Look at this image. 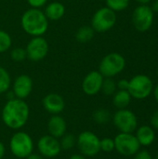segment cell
Here are the masks:
<instances>
[{
  "label": "cell",
  "mask_w": 158,
  "mask_h": 159,
  "mask_svg": "<svg viewBox=\"0 0 158 159\" xmlns=\"http://www.w3.org/2000/svg\"><path fill=\"white\" fill-rule=\"evenodd\" d=\"M129 81L128 79H120L116 83V88L119 90H128V89H129Z\"/></svg>",
  "instance_id": "cell-31"
},
{
  "label": "cell",
  "mask_w": 158,
  "mask_h": 159,
  "mask_svg": "<svg viewBox=\"0 0 158 159\" xmlns=\"http://www.w3.org/2000/svg\"><path fill=\"white\" fill-rule=\"evenodd\" d=\"M157 77H158V70H157Z\"/></svg>",
  "instance_id": "cell-40"
},
{
  "label": "cell",
  "mask_w": 158,
  "mask_h": 159,
  "mask_svg": "<svg viewBox=\"0 0 158 159\" xmlns=\"http://www.w3.org/2000/svg\"><path fill=\"white\" fill-rule=\"evenodd\" d=\"M115 127L125 133H133L138 128L137 116L129 109H118L112 116Z\"/></svg>",
  "instance_id": "cell-9"
},
{
  "label": "cell",
  "mask_w": 158,
  "mask_h": 159,
  "mask_svg": "<svg viewBox=\"0 0 158 159\" xmlns=\"http://www.w3.org/2000/svg\"><path fill=\"white\" fill-rule=\"evenodd\" d=\"M34 148L32 137L24 131H16L9 140V150L17 158L25 159L34 153Z\"/></svg>",
  "instance_id": "cell-3"
},
{
  "label": "cell",
  "mask_w": 158,
  "mask_h": 159,
  "mask_svg": "<svg viewBox=\"0 0 158 159\" xmlns=\"http://www.w3.org/2000/svg\"><path fill=\"white\" fill-rule=\"evenodd\" d=\"M59 140L61 149L64 150H71L76 145V137L71 133H65Z\"/></svg>",
  "instance_id": "cell-25"
},
{
  "label": "cell",
  "mask_w": 158,
  "mask_h": 159,
  "mask_svg": "<svg viewBox=\"0 0 158 159\" xmlns=\"http://www.w3.org/2000/svg\"><path fill=\"white\" fill-rule=\"evenodd\" d=\"M156 159H158V153L156 154Z\"/></svg>",
  "instance_id": "cell-39"
},
{
  "label": "cell",
  "mask_w": 158,
  "mask_h": 159,
  "mask_svg": "<svg viewBox=\"0 0 158 159\" xmlns=\"http://www.w3.org/2000/svg\"><path fill=\"white\" fill-rule=\"evenodd\" d=\"M12 87V92L14 93L15 97L18 99L25 100L28 98L32 91H33V79L28 75H20L15 78L13 83L11 84Z\"/></svg>",
  "instance_id": "cell-13"
},
{
  "label": "cell",
  "mask_w": 158,
  "mask_h": 159,
  "mask_svg": "<svg viewBox=\"0 0 158 159\" xmlns=\"http://www.w3.org/2000/svg\"><path fill=\"white\" fill-rule=\"evenodd\" d=\"M131 99L132 97L128 90L117 89L113 95V104L117 109H126L129 105Z\"/></svg>",
  "instance_id": "cell-19"
},
{
  "label": "cell",
  "mask_w": 158,
  "mask_h": 159,
  "mask_svg": "<svg viewBox=\"0 0 158 159\" xmlns=\"http://www.w3.org/2000/svg\"><path fill=\"white\" fill-rule=\"evenodd\" d=\"M22 30L31 36H43L48 28V20L40 8L31 7L20 18Z\"/></svg>",
  "instance_id": "cell-2"
},
{
  "label": "cell",
  "mask_w": 158,
  "mask_h": 159,
  "mask_svg": "<svg viewBox=\"0 0 158 159\" xmlns=\"http://www.w3.org/2000/svg\"><path fill=\"white\" fill-rule=\"evenodd\" d=\"M114 141L115 150L124 157H132L141 149V144L133 133L120 132L115 137Z\"/></svg>",
  "instance_id": "cell-8"
},
{
  "label": "cell",
  "mask_w": 158,
  "mask_h": 159,
  "mask_svg": "<svg viewBox=\"0 0 158 159\" xmlns=\"http://www.w3.org/2000/svg\"><path fill=\"white\" fill-rule=\"evenodd\" d=\"M154 96H155V99H156V102L158 103V84L155 87V89H154Z\"/></svg>",
  "instance_id": "cell-37"
},
{
  "label": "cell",
  "mask_w": 158,
  "mask_h": 159,
  "mask_svg": "<svg viewBox=\"0 0 158 159\" xmlns=\"http://www.w3.org/2000/svg\"><path fill=\"white\" fill-rule=\"evenodd\" d=\"M117 90L116 88V82L113 79V78H109L106 77L103 79L102 82V89L101 91L106 95V96H113L115 91Z\"/></svg>",
  "instance_id": "cell-23"
},
{
  "label": "cell",
  "mask_w": 158,
  "mask_h": 159,
  "mask_svg": "<svg viewBox=\"0 0 158 159\" xmlns=\"http://www.w3.org/2000/svg\"><path fill=\"white\" fill-rule=\"evenodd\" d=\"M44 109L51 115H60L65 108V102L62 96L58 93H48L42 100Z\"/></svg>",
  "instance_id": "cell-15"
},
{
  "label": "cell",
  "mask_w": 158,
  "mask_h": 159,
  "mask_svg": "<svg viewBox=\"0 0 158 159\" xmlns=\"http://www.w3.org/2000/svg\"><path fill=\"white\" fill-rule=\"evenodd\" d=\"M67 130V123L65 119L59 115H52L47 121L48 134L54 138L61 139Z\"/></svg>",
  "instance_id": "cell-16"
},
{
  "label": "cell",
  "mask_w": 158,
  "mask_h": 159,
  "mask_svg": "<svg viewBox=\"0 0 158 159\" xmlns=\"http://www.w3.org/2000/svg\"><path fill=\"white\" fill-rule=\"evenodd\" d=\"M92 118L98 125H106L112 120V115L109 110L105 108H99L94 111Z\"/></svg>",
  "instance_id": "cell-21"
},
{
  "label": "cell",
  "mask_w": 158,
  "mask_h": 159,
  "mask_svg": "<svg viewBox=\"0 0 158 159\" xmlns=\"http://www.w3.org/2000/svg\"><path fill=\"white\" fill-rule=\"evenodd\" d=\"M106 7L115 12L123 11L129 6V0H105Z\"/></svg>",
  "instance_id": "cell-24"
},
{
  "label": "cell",
  "mask_w": 158,
  "mask_h": 159,
  "mask_svg": "<svg viewBox=\"0 0 158 159\" xmlns=\"http://www.w3.org/2000/svg\"><path fill=\"white\" fill-rule=\"evenodd\" d=\"M95 35V31L91 26L84 25L78 28V30L75 33V39L79 43H88L90 40L93 39Z\"/></svg>",
  "instance_id": "cell-20"
},
{
  "label": "cell",
  "mask_w": 158,
  "mask_h": 159,
  "mask_svg": "<svg viewBox=\"0 0 158 159\" xmlns=\"http://www.w3.org/2000/svg\"><path fill=\"white\" fill-rule=\"evenodd\" d=\"M135 136L141 146H150L156 140V131L151 126H141L135 130Z\"/></svg>",
  "instance_id": "cell-17"
},
{
  "label": "cell",
  "mask_w": 158,
  "mask_h": 159,
  "mask_svg": "<svg viewBox=\"0 0 158 159\" xmlns=\"http://www.w3.org/2000/svg\"><path fill=\"white\" fill-rule=\"evenodd\" d=\"M44 13L47 20H59L65 14V6L58 1L51 2L47 4L45 7Z\"/></svg>",
  "instance_id": "cell-18"
},
{
  "label": "cell",
  "mask_w": 158,
  "mask_h": 159,
  "mask_svg": "<svg viewBox=\"0 0 158 159\" xmlns=\"http://www.w3.org/2000/svg\"><path fill=\"white\" fill-rule=\"evenodd\" d=\"M69 159H87L86 157H84L83 155H79V154H75V155H73L71 156V157Z\"/></svg>",
  "instance_id": "cell-36"
},
{
  "label": "cell",
  "mask_w": 158,
  "mask_h": 159,
  "mask_svg": "<svg viewBox=\"0 0 158 159\" xmlns=\"http://www.w3.org/2000/svg\"><path fill=\"white\" fill-rule=\"evenodd\" d=\"M129 89L130 96L137 100H143L148 98L154 90V84L152 79L146 75H136L129 80Z\"/></svg>",
  "instance_id": "cell-5"
},
{
  "label": "cell",
  "mask_w": 158,
  "mask_h": 159,
  "mask_svg": "<svg viewBox=\"0 0 158 159\" xmlns=\"http://www.w3.org/2000/svg\"><path fill=\"white\" fill-rule=\"evenodd\" d=\"M10 58L15 62H21L27 59L26 50L23 48H15L10 51Z\"/></svg>",
  "instance_id": "cell-27"
},
{
  "label": "cell",
  "mask_w": 158,
  "mask_h": 159,
  "mask_svg": "<svg viewBox=\"0 0 158 159\" xmlns=\"http://www.w3.org/2000/svg\"><path fill=\"white\" fill-rule=\"evenodd\" d=\"M151 8H152V10L154 11V13H155V12L158 13V0H155V1L153 2V4H152V6H151Z\"/></svg>",
  "instance_id": "cell-35"
},
{
  "label": "cell",
  "mask_w": 158,
  "mask_h": 159,
  "mask_svg": "<svg viewBox=\"0 0 158 159\" xmlns=\"http://www.w3.org/2000/svg\"><path fill=\"white\" fill-rule=\"evenodd\" d=\"M30 116V108L24 100L14 98L7 101L1 111V118L6 127L18 130L23 128Z\"/></svg>",
  "instance_id": "cell-1"
},
{
  "label": "cell",
  "mask_w": 158,
  "mask_h": 159,
  "mask_svg": "<svg viewBox=\"0 0 158 159\" xmlns=\"http://www.w3.org/2000/svg\"><path fill=\"white\" fill-rule=\"evenodd\" d=\"M11 87V77L7 70L0 66V94L6 93Z\"/></svg>",
  "instance_id": "cell-22"
},
{
  "label": "cell",
  "mask_w": 158,
  "mask_h": 159,
  "mask_svg": "<svg viewBox=\"0 0 158 159\" xmlns=\"http://www.w3.org/2000/svg\"><path fill=\"white\" fill-rule=\"evenodd\" d=\"M25 50L27 59L31 61L37 62L43 61L48 54V42L43 36H34L28 42Z\"/></svg>",
  "instance_id": "cell-11"
},
{
  "label": "cell",
  "mask_w": 158,
  "mask_h": 159,
  "mask_svg": "<svg viewBox=\"0 0 158 159\" xmlns=\"http://www.w3.org/2000/svg\"><path fill=\"white\" fill-rule=\"evenodd\" d=\"M37 151L43 157L53 158L60 155L61 151L60 140L51 135H44L37 142Z\"/></svg>",
  "instance_id": "cell-12"
},
{
  "label": "cell",
  "mask_w": 158,
  "mask_h": 159,
  "mask_svg": "<svg viewBox=\"0 0 158 159\" xmlns=\"http://www.w3.org/2000/svg\"><path fill=\"white\" fill-rule=\"evenodd\" d=\"M101 139L92 131H82L76 137V146L81 155L86 157H93L101 152Z\"/></svg>",
  "instance_id": "cell-6"
},
{
  "label": "cell",
  "mask_w": 158,
  "mask_h": 159,
  "mask_svg": "<svg viewBox=\"0 0 158 159\" xmlns=\"http://www.w3.org/2000/svg\"><path fill=\"white\" fill-rule=\"evenodd\" d=\"M100 147H101V151L104 152V153H112L113 151H115V141L112 138L106 137L103 139H101L100 142Z\"/></svg>",
  "instance_id": "cell-28"
},
{
  "label": "cell",
  "mask_w": 158,
  "mask_h": 159,
  "mask_svg": "<svg viewBox=\"0 0 158 159\" xmlns=\"http://www.w3.org/2000/svg\"><path fill=\"white\" fill-rule=\"evenodd\" d=\"M25 159H44V157H43L40 154L32 153L29 157H27Z\"/></svg>",
  "instance_id": "cell-34"
},
{
  "label": "cell",
  "mask_w": 158,
  "mask_h": 159,
  "mask_svg": "<svg viewBox=\"0 0 158 159\" xmlns=\"http://www.w3.org/2000/svg\"><path fill=\"white\" fill-rule=\"evenodd\" d=\"M104 77L99 71H91L84 77L82 81V90L88 96L97 95L102 86Z\"/></svg>",
  "instance_id": "cell-14"
},
{
  "label": "cell",
  "mask_w": 158,
  "mask_h": 159,
  "mask_svg": "<svg viewBox=\"0 0 158 159\" xmlns=\"http://www.w3.org/2000/svg\"><path fill=\"white\" fill-rule=\"evenodd\" d=\"M150 123H151V127L154 129H157L158 130V110H156L151 116L150 118Z\"/></svg>",
  "instance_id": "cell-32"
},
{
  "label": "cell",
  "mask_w": 158,
  "mask_h": 159,
  "mask_svg": "<svg viewBox=\"0 0 158 159\" xmlns=\"http://www.w3.org/2000/svg\"><path fill=\"white\" fill-rule=\"evenodd\" d=\"M12 45V39L8 33L4 30H0V53L7 51Z\"/></svg>",
  "instance_id": "cell-26"
},
{
  "label": "cell",
  "mask_w": 158,
  "mask_h": 159,
  "mask_svg": "<svg viewBox=\"0 0 158 159\" xmlns=\"http://www.w3.org/2000/svg\"><path fill=\"white\" fill-rule=\"evenodd\" d=\"M5 154H6V147H5V144H4L2 142H0V159L4 158Z\"/></svg>",
  "instance_id": "cell-33"
},
{
  "label": "cell",
  "mask_w": 158,
  "mask_h": 159,
  "mask_svg": "<svg viewBox=\"0 0 158 159\" xmlns=\"http://www.w3.org/2000/svg\"><path fill=\"white\" fill-rule=\"evenodd\" d=\"M47 1L48 0H27L28 4L31 6V7H34V8H40V7L46 6Z\"/></svg>",
  "instance_id": "cell-29"
},
{
  "label": "cell",
  "mask_w": 158,
  "mask_h": 159,
  "mask_svg": "<svg viewBox=\"0 0 158 159\" xmlns=\"http://www.w3.org/2000/svg\"><path fill=\"white\" fill-rule=\"evenodd\" d=\"M116 14L107 7L99 8L92 16L91 27L95 33H106L116 23Z\"/></svg>",
  "instance_id": "cell-7"
},
{
  "label": "cell",
  "mask_w": 158,
  "mask_h": 159,
  "mask_svg": "<svg viewBox=\"0 0 158 159\" xmlns=\"http://www.w3.org/2000/svg\"><path fill=\"white\" fill-rule=\"evenodd\" d=\"M125 67V58L117 52H111L102 59L98 71L102 75L104 78H114L115 76L122 73Z\"/></svg>",
  "instance_id": "cell-4"
},
{
  "label": "cell",
  "mask_w": 158,
  "mask_h": 159,
  "mask_svg": "<svg viewBox=\"0 0 158 159\" xmlns=\"http://www.w3.org/2000/svg\"><path fill=\"white\" fill-rule=\"evenodd\" d=\"M137 3H139L140 5H147L148 3L151 2V0H135Z\"/></svg>",
  "instance_id": "cell-38"
},
{
  "label": "cell",
  "mask_w": 158,
  "mask_h": 159,
  "mask_svg": "<svg viewBox=\"0 0 158 159\" xmlns=\"http://www.w3.org/2000/svg\"><path fill=\"white\" fill-rule=\"evenodd\" d=\"M134 159H154L152 155L147 150H140L136 155H134Z\"/></svg>",
  "instance_id": "cell-30"
},
{
  "label": "cell",
  "mask_w": 158,
  "mask_h": 159,
  "mask_svg": "<svg viewBox=\"0 0 158 159\" xmlns=\"http://www.w3.org/2000/svg\"><path fill=\"white\" fill-rule=\"evenodd\" d=\"M132 23L134 28L141 33L148 31L154 22V11L147 5H140L132 13Z\"/></svg>",
  "instance_id": "cell-10"
}]
</instances>
